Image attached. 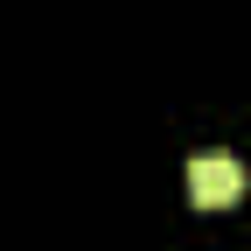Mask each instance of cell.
I'll list each match as a JSON object with an SVG mask.
<instances>
[{
    "mask_svg": "<svg viewBox=\"0 0 251 251\" xmlns=\"http://www.w3.org/2000/svg\"><path fill=\"white\" fill-rule=\"evenodd\" d=\"M244 196V161H230V153H196L188 161V202L196 209H230Z\"/></svg>",
    "mask_w": 251,
    "mask_h": 251,
    "instance_id": "obj_1",
    "label": "cell"
}]
</instances>
